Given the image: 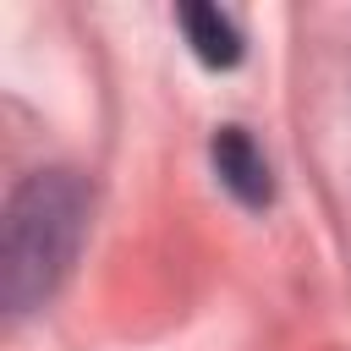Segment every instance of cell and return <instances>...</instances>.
I'll use <instances>...</instances> for the list:
<instances>
[{
  "label": "cell",
  "mask_w": 351,
  "mask_h": 351,
  "mask_svg": "<svg viewBox=\"0 0 351 351\" xmlns=\"http://www.w3.org/2000/svg\"><path fill=\"white\" fill-rule=\"evenodd\" d=\"M88 236V186L71 170H33L0 219V302L11 318L33 313L77 263Z\"/></svg>",
  "instance_id": "obj_1"
},
{
  "label": "cell",
  "mask_w": 351,
  "mask_h": 351,
  "mask_svg": "<svg viewBox=\"0 0 351 351\" xmlns=\"http://www.w3.org/2000/svg\"><path fill=\"white\" fill-rule=\"evenodd\" d=\"M176 22H181V33H186V44H192V55L203 66L225 71V66L241 60V27H236L230 11H219V5H181Z\"/></svg>",
  "instance_id": "obj_3"
},
{
  "label": "cell",
  "mask_w": 351,
  "mask_h": 351,
  "mask_svg": "<svg viewBox=\"0 0 351 351\" xmlns=\"http://www.w3.org/2000/svg\"><path fill=\"white\" fill-rule=\"evenodd\" d=\"M214 170H219V181L241 197V203H269V192H274V181H269V159H263V148L241 132V126H225L219 137H214Z\"/></svg>",
  "instance_id": "obj_2"
}]
</instances>
